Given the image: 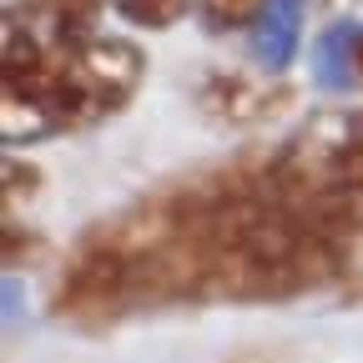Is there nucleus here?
Here are the masks:
<instances>
[{"mask_svg":"<svg viewBox=\"0 0 363 363\" xmlns=\"http://www.w3.org/2000/svg\"><path fill=\"white\" fill-rule=\"evenodd\" d=\"M318 288L328 267L272 177V152L247 147L96 217L56 272L51 313L96 333L142 313L288 303Z\"/></svg>","mask_w":363,"mask_h":363,"instance_id":"nucleus-1","label":"nucleus"},{"mask_svg":"<svg viewBox=\"0 0 363 363\" xmlns=\"http://www.w3.org/2000/svg\"><path fill=\"white\" fill-rule=\"evenodd\" d=\"M147 76L142 45L126 35L56 40L26 26L16 11L0 35V136L30 147L45 136H71L116 116Z\"/></svg>","mask_w":363,"mask_h":363,"instance_id":"nucleus-2","label":"nucleus"},{"mask_svg":"<svg viewBox=\"0 0 363 363\" xmlns=\"http://www.w3.org/2000/svg\"><path fill=\"white\" fill-rule=\"evenodd\" d=\"M272 177L328 267V293L363 298V106L313 111L272 147Z\"/></svg>","mask_w":363,"mask_h":363,"instance_id":"nucleus-3","label":"nucleus"},{"mask_svg":"<svg viewBox=\"0 0 363 363\" xmlns=\"http://www.w3.org/2000/svg\"><path fill=\"white\" fill-rule=\"evenodd\" d=\"M197 106L217 121V126H257L272 111L293 106V86L257 76V71H212L197 86Z\"/></svg>","mask_w":363,"mask_h":363,"instance_id":"nucleus-4","label":"nucleus"},{"mask_svg":"<svg viewBox=\"0 0 363 363\" xmlns=\"http://www.w3.org/2000/svg\"><path fill=\"white\" fill-rule=\"evenodd\" d=\"M26 26H35L40 35H56V40H86L101 30V11L106 0H21L11 6Z\"/></svg>","mask_w":363,"mask_h":363,"instance_id":"nucleus-5","label":"nucleus"},{"mask_svg":"<svg viewBox=\"0 0 363 363\" xmlns=\"http://www.w3.org/2000/svg\"><path fill=\"white\" fill-rule=\"evenodd\" d=\"M313 66L328 91H363V26H333L313 45Z\"/></svg>","mask_w":363,"mask_h":363,"instance_id":"nucleus-6","label":"nucleus"},{"mask_svg":"<svg viewBox=\"0 0 363 363\" xmlns=\"http://www.w3.org/2000/svg\"><path fill=\"white\" fill-rule=\"evenodd\" d=\"M272 11V0H197V21L212 30V35H227V30H252L262 26Z\"/></svg>","mask_w":363,"mask_h":363,"instance_id":"nucleus-7","label":"nucleus"},{"mask_svg":"<svg viewBox=\"0 0 363 363\" xmlns=\"http://www.w3.org/2000/svg\"><path fill=\"white\" fill-rule=\"evenodd\" d=\"M111 6L136 30H167V26H177L187 11H197V0H111Z\"/></svg>","mask_w":363,"mask_h":363,"instance_id":"nucleus-8","label":"nucleus"}]
</instances>
